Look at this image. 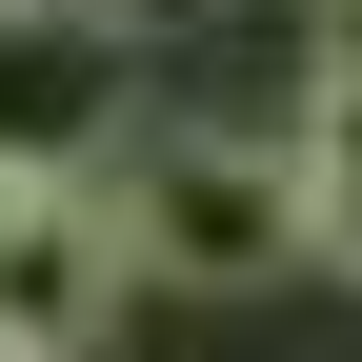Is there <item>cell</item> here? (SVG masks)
<instances>
[{"label":"cell","instance_id":"277c9868","mask_svg":"<svg viewBox=\"0 0 362 362\" xmlns=\"http://www.w3.org/2000/svg\"><path fill=\"white\" fill-rule=\"evenodd\" d=\"M282 181H302V262H342V282H362V61L322 81V121L282 141Z\"/></svg>","mask_w":362,"mask_h":362},{"label":"cell","instance_id":"7a4b0ae2","mask_svg":"<svg viewBox=\"0 0 362 362\" xmlns=\"http://www.w3.org/2000/svg\"><path fill=\"white\" fill-rule=\"evenodd\" d=\"M141 121V40L81 0H0V181H81Z\"/></svg>","mask_w":362,"mask_h":362},{"label":"cell","instance_id":"3957f363","mask_svg":"<svg viewBox=\"0 0 362 362\" xmlns=\"http://www.w3.org/2000/svg\"><path fill=\"white\" fill-rule=\"evenodd\" d=\"M121 322V242L81 181H0V362H101Z\"/></svg>","mask_w":362,"mask_h":362},{"label":"cell","instance_id":"5b68a950","mask_svg":"<svg viewBox=\"0 0 362 362\" xmlns=\"http://www.w3.org/2000/svg\"><path fill=\"white\" fill-rule=\"evenodd\" d=\"M342 61H362V0H322V81H342Z\"/></svg>","mask_w":362,"mask_h":362},{"label":"cell","instance_id":"8992f818","mask_svg":"<svg viewBox=\"0 0 362 362\" xmlns=\"http://www.w3.org/2000/svg\"><path fill=\"white\" fill-rule=\"evenodd\" d=\"M81 21H121V40H141V21H181V0H81Z\"/></svg>","mask_w":362,"mask_h":362},{"label":"cell","instance_id":"6da1fadb","mask_svg":"<svg viewBox=\"0 0 362 362\" xmlns=\"http://www.w3.org/2000/svg\"><path fill=\"white\" fill-rule=\"evenodd\" d=\"M81 202H101L121 282H181V302H242L302 262V181L282 141H221V121H121L101 161H81Z\"/></svg>","mask_w":362,"mask_h":362}]
</instances>
